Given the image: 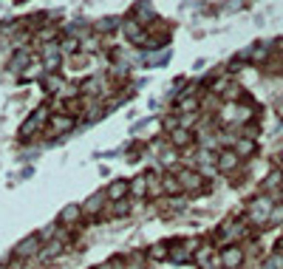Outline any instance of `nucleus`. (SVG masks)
I'll list each match as a JSON object with an SVG mask.
<instances>
[{"instance_id": "1", "label": "nucleus", "mask_w": 283, "mask_h": 269, "mask_svg": "<svg viewBox=\"0 0 283 269\" xmlns=\"http://www.w3.org/2000/svg\"><path fill=\"white\" fill-rule=\"evenodd\" d=\"M269 216H272V202H269V199H255L252 207H250V219L258 221V224H264Z\"/></svg>"}, {"instance_id": "2", "label": "nucleus", "mask_w": 283, "mask_h": 269, "mask_svg": "<svg viewBox=\"0 0 283 269\" xmlns=\"http://www.w3.org/2000/svg\"><path fill=\"white\" fill-rule=\"evenodd\" d=\"M37 252H40V235H29L17 244L15 258H32V255H37Z\"/></svg>"}, {"instance_id": "3", "label": "nucleus", "mask_w": 283, "mask_h": 269, "mask_svg": "<svg viewBox=\"0 0 283 269\" xmlns=\"http://www.w3.org/2000/svg\"><path fill=\"white\" fill-rule=\"evenodd\" d=\"M46 117H49V114H46V108L34 111V114H32V119H29V122H26V125L20 128V136H23V139H29V136H32L34 131H37V128L43 125V122H46Z\"/></svg>"}, {"instance_id": "4", "label": "nucleus", "mask_w": 283, "mask_h": 269, "mask_svg": "<svg viewBox=\"0 0 283 269\" xmlns=\"http://www.w3.org/2000/svg\"><path fill=\"white\" fill-rule=\"evenodd\" d=\"M125 193H131V182H125V179L114 182V185L105 190V196H108L111 202H122V196H125Z\"/></svg>"}, {"instance_id": "5", "label": "nucleus", "mask_w": 283, "mask_h": 269, "mask_svg": "<svg viewBox=\"0 0 283 269\" xmlns=\"http://www.w3.org/2000/svg\"><path fill=\"white\" fill-rule=\"evenodd\" d=\"M80 219H83V207H80V204H68L66 210L60 213V221H63L66 227H74Z\"/></svg>"}, {"instance_id": "6", "label": "nucleus", "mask_w": 283, "mask_h": 269, "mask_svg": "<svg viewBox=\"0 0 283 269\" xmlns=\"http://www.w3.org/2000/svg\"><path fill=\"white\" fill-rule=\"evenodd\" d=\"M221 261H224V267H227V269H235L241 261H244V252H241L238 247H230V250H224V252H221Z\"/></svg>"}, {"instance_id": "7", "label": "nucleus", "mask_w": 283, "mask_h": 269, "mask_svg": "<svg viewBox=\"0 0 283 269\" xmlns=\"http://www.w3.org/2000/svg\"><path fill=\"white\" fill-rule=\"evenodd\" d=\"M105 199H108L105 193H94V196H91V199L85 202L83 213H88V216H97V213H100V210H102V204H105Z\"/></svg>"}, {"instance_id": "8", "label": "nucleus", "mask_w": 283, "mask_h": 269, "mask_svg": "<svg viewBox=\"0 0 283 269\" xmlns=\"http://www.w3.org/2000/svg\"><path fill=\"white\" fill-rule=\"evenodd\" d=\"M60 252H63V241H49V244L40 250V258H43V261H51L54 255H60Z\"/></svg>"}, {"instance_id": "9", "label": "nucleus", "mask_w": 283, "mask_h": 269, "mask_svg": "<svg viewBox=\"0 0 283 269\" xmlns=\"http://www.w3.org/2000/svg\"><path fill=\"white\" fill-rule=\"evenodd\" d=\"M182 187H187V190H199L201 187V176L199 173H193V170H184L182 173Z\"/></svg>"}, {"instance_id": "10", "label": "nucleus", "mask_w": 283, "mask_h": 269, "mask_svg": "<svg viewBox=\"0 0 283 269\" xmlns=\"http://www.w3.org/2000/svg\"><path fill=\"white\" fill-rule=\"evenodd\" d=\"M235 165H238V153L227 151V153H221V156H218V168H221V170H235Z\"/></svg>"}, {"instance_id": "11", "label": "nucleus", "mask_w": 283, "mask_h": 269, "mask_svg": "<svg viewBox=\"0 0 283 269\" xmlns=\"http://www.w3.org/2000/svg\"><path fill=\"white\" fill-rule=\"evenodd\" d=\"M131 193H133L136 199H142L148 193V176H136L133 182H131Z\"/></svg>"}, {"instance_id": "12", "label": "nucleus", "mask_w": 283, "mask_h": 269, "mask_svg": "<svg viewBox=\"0 0 283 269\" xmlns=\"http://www.w3.org/2000/svg\"><path fill=\"white\" fill-rule=\"evenodd\" d=\"M136 17H139V23H150V20H153V9H150L148 0H142V3L136 6Z\"/></svg>"}, {"instance_id": "13", "label": "nucleus", "mask_w": 283, "mask_h": 269, "mask_svg": "<svg viewBox=\"0 0 283 269\" xmlns=\"http://www.w3.org/2000/svg\"><path fill=\"white\" fill-rule=\"evenodd\" d=\"M125 34H128L131 40H136V43H145V46H148V40H145V32H142L136 23H128V26H125Z\"/></svg>"}, {"instance_id": "14", "label": "nucleus", "mask_w": 283, "mask_h": 269, "mask_svg": "<svg viewBox=\"0 0 283 269\" xmlns=\"http://www.w3.org/2000/svg\"><path fill=\"white\" fill-rule=\"evenodd\" d=\"M51 128H54V131H71V128H74V119L71 117H54L51 119Z\"/></svg>"}, {"instance_id": "15", "label": "nucleus", "mask_w": 283, "mask_h": 269, "mask_svg": "<svg viewBox=\"0 0 283 269\" xmlns=\"http://www.w3.org/2000/svg\"><path fill=\"white\" fill-rule=\"evenodd\" d=\"M26 63H29V54H26V51H20L15 60H12V71H20V74H23V66H26Z\"/></svg>"}, {"instance_id": "16", "label": "nucleus", "mask_w": 283, "mask_h": 269, "mask_svg": "<svg viewBox=\"0 0 283 269\" xmlns=\"http://www.w3.org/2000/svg\"><path fill=\"white\" fill-rule=\"evenodd\" d=\"M162 185H165L167 193H179V190H182V182H179V179H173V176H165V182H162Z\"/></svg>"}, {"instance_id": "17", "label": "nucleus", "mask_w": 283, "mask_h": 269, "mask_svg": "<svg viewBox=\"0 0 283 269\" xmlns=\"http://www.w3.org/2000/svg\"><path fill=\"white\" fill-rule=\"evenodd\" d=\"M29 66H32V68H23V80H32V77H37V74H40V66H43V63L32 60Z\"/></svg>"}, {"instance_id": "18", "label": "nucleus", "mask_w": 283, "mask_h": 269, "mask_svg": "<svg viewBox=\"0 0 283 269\" xmlns=\"http://www.w3.org/2000/svg\"><path fill=\"white\" fill-rule=\"evenodd\" d=\"M97 29H100V32H114V29H117V17H102Z\"/></svg>"}, {"instance_id": "19", "label": "nucleus", "mask_w": 283, "mask_h": 269, "mask_svg": "<svg viewBox=\"0 0 283 269\" xmlns=\"http://www.w3.org/2000/svg\"><path fill=\"white\" fill-rule=\"evenodd\" d=\"M187 142H190L187 131H173V145H187Z\"/></svg>"}, {"instance_id": "20", "label": "nucleus", "mask_w": 283, "mask_h": 269, "mask_svg": "<svg viewBox=\"0 0 283 269\" xmlns=\"http://www.w3.org/2000/svg\"><path fill=\"white\" fill-rule=\"evenodd\" d=\"M165 60H167V51H159V54H150V57H148L150 66H162Z\"/></svg>"}, {"instance_id": "21", "label": "nucleus", "mask_w": 283, "mask_h": 269, "mask_svg": "<svg viewBox=\"0 0 283 269\" xmlns=\"http://www.w3.org/2000/svg\"><path fill=\"white\" fill-rule=\"evenodd\" d=\"M145 131H156V122H142V125L133 128V134H139V136H145Z\"/></svg>"}, {"instance_id": "22", "label": "nucleus", "mask_w": 283, "mask_h": 269, "mask_svg": "<svg viewBox=\"0 0 283 269\" xmlns=\"http://www.w3.org/2000/svg\"><path fill=\"white\" fill-rule=\"evenodd\" d=\"M252 151H255V145H252L250 139H247V142H244V139L238 142V153H241V156H247V153H252Z\"/></svg>"}, {"instance_id": "23", "label": "nucleus", "mask_w": 283, "mask_h": 269, "mask_svg": "<svg viewBox=\"0 0 283 269\" xmlns=\"http://www.w3.org/2000/svg\"><path fill=\"white\" fill-rule=\"evenodd\" d=\"M153 258H156V261H162V258H167V244H159V247H153Z\"/></svg>"}, {"instance_id": "24", "label": "nucleus", "mask_w": 283, "mask_h": 269, "mask_svg": "<svg viewBox=\"0 0 283 269\" xmlns=\"http://www.w3.org/2000/svg\"><path fill=\"white\" fill-rule=\"evenodd\" d=\"M60 51H77V40H66V43H60Z\"/></svg>"}, {"instance_id": "25", "label": "nucleus", "mask_w": 283, "mask_h": 269, "mask_svg": "<svg viewBox=\"0 0 283 269\" xmlns=\"http://www.w3.org/2000/svg\"><path fill=\"white\" fill-rule=\"evenodd\" d=\"M196 105H199L196 100H182V111H193Z\"/></svg>"}, {"instance_id": "26", "label": "nucleus", "mask_w": 283, "mask_h": 269, "mask_svg": "<svg viewBox=\"0 0 283 269\" xmlns=\"http://www.w3.org/2000/svg\"><path fill=\"white\" fill-rule=\"evenodd\" d=\"M46 85H49V91H57V88H60V80H57V77H49Z\"/></svg>"}, {"instance_id": "27", "label": "nucleus", "mask_w": 283, "mask_h": 269, "mask_svg": "<svg viewBox=\"0 0 283 269\" xmlns=\"http://www.w3.org/2000/svg\"><path fill=\"white\" fill-rule=\"evenodd\" d=\"M275 185H281V176H278V173H272L269 182H266V187H275Z\"/></svg>"}, {"instance_id": "28", "label": "nucleus", "mask_w": 283, "mask_h": 269, "mask_svg": "<svg viewBox=\"0 0 283 269\" xmlns=\"http://www.w3.org/2000/svg\"><path fill=\"white\" fill-rule=\"evenodd\" d=\"M269 219H272V221H283V210H275V213H272Z\"/></svg>"}, {"instance_id": "29", "label": "nucleus", "mask_w": 283, "mask_h": 269, "mask_svg": "<svg viewBox=\"0 0 283 269\" xmlns=\"http://www.w3.org/2000/svg\"><path fill=\"white\" fill-rule=\"evenodd\" d=\"M97 269H114V267H111V264H102V267H97Z\"/></svg>"}]
</instances>
